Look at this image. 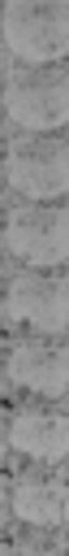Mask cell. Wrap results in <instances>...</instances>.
<instances>
[{
  "label": "cell",
  "mask_w": 69,
  "mask_h": 556,
  "mask_svg": "<svg viewBox=\"0 0 69 556\" xmlns=\"http://www.w3.org/2000/svg\"><path fill=\"white\" fill-rule=\"evenodd\" d=\"M9 122L22 130H60L69 117V78L65 65L9 61Z\"/></svg>",
  "instance_id": "cell-1"
},
{
  "label": "cell",
  "mask_w": 69,
  "mask_h": 556,
  "mask_svg": "<svg viewBox=\"0 0 69 556\" xmlns=\"http://www.w3.org/2000/svg\"><path fill=\"white\" fill-rule=\"evenodd\" d=\"M9 187L26 200H60L69 187V148L60 130H17L9 139Z\"/></svg>",
  "instance_id": "cell-2"
},
{
  "label": "cell",
  "mask_w": 69,
  "mask_h": 556,
  "mask_svg": "<svg viewBox=\"0 0 69 556\" xmlns=\"http://www.w3.org/2000/svg\"><path fill=\"white\" fill-rule=\"evenodd\" d=\"M4 43L13 61H30V65L60 61L69 43L65 0H4Z\"/></svg>",
  "instance_id": "cell-3"
},
{
  "label": "cell",
  "mask_w": 69,
  "mask_h": 556,
  "mask_svg": "<svg viewBox=\"0 0 69 556\" xmlns=\"http://www.w3.org/2000/svg\"><path fill=\"white\" fill-rule=\"evenodd\" d=\"M9 252L34 269H60L69 252V222L60 200H22L9 213Z\"/></svg>",
  "instance_id": "cell-4"
},
{
  "label": "cell",
  "mask_w": 69,
  "mask_h": 556,
  "mask_svg": "<svg viewBox=\"0 0 69 556\" xmlns=\"http://www.w3.org/2000/svg\"><path fill=\"white\" fill-rule=\"evenodd\" d=\"M9 317L30 321L43 334L65 330V274L60 269H17L9 282Z\"/></svg>",
  "instance_id": "cell-5"
},
{
  "label": "cell",
  "mask_w": 69,
  "mask_h": 556,
  "mask_svg": "<svg viewBox=\"0 0 69 556\" xmlns=\"http://www.w3.org/2000/svg\"><path fill=\"white\" fill-rule=\"evenodd\" d=\"M9 378L30 387L43 400H60L65 395V378H69L60 334H43V330L17 334L13 339V356H9Z\"/></svg>",
  "instance_id": "cell-6"
},
{
  "label": "cell",
  "mask_w": 69,
  "mask_h": 556,
  "mask_svg": "<svg viewBox=\"0 0 69 556\" xmlns=\"http://www.w3.org/2000/svg\"><path fill=\"white\" fill-rule=\"evenodd\" d=\"M9 443L17 452H26L30 460H43V465H60L65 460V413L47 400H26L13 408V421H9Z\"/></svg>",
  "instance_id": "cell-7"
},
{
  "label": "cell",
  "mask_w": 69,
  "mask_h": 556,
  "mask_svg": "<svg viewBox=\"0 0 69 556\" xmlns=\"http://www.w3.org/2000/svg\"><path fill=\"white\" fill-rule=\"evenodd\" d=\"M13 513L30 521L34 530H56L65 521V478L60 465L34 460L30 469L17 473L13 482Z\"/></svg>",
  "instance_id": "cell-8"
},
{
  "label": "cell",
  "mask_w": 69,
  "mask_h": 556,
  "mask_svg": "<svg viewBox=\"0 0 69 556\" xmlns=\"http://www.w3.org/2000/svg\"><path fill=\"white\" fill-rule=\"evenodd\" d=\"M17 556H60V543H56L52 534H39V530H34V534L17 547Z\"/></svg>",
  "instance_id": "cell-9"
}]
</instances>
